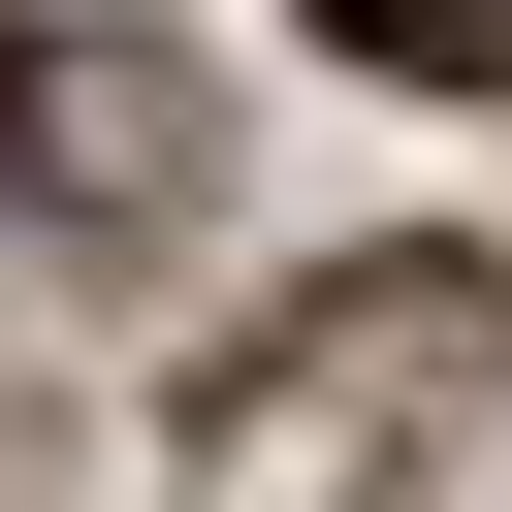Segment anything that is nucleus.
<instances>
[{
  "label": "nucleus",
  "mask_w": 512,
  "mask_h": 512,
  "mask_svg": "<svg viewBox=\"0 0 512 512\" xmlns=\"http://www.w3.org/2000/svg\"><path fill=\"white\" fill-rule=\"evenodd\" d=\"M192 192H224V64H192L160 0H0V224L160 256Z\"/></svg>",
  "instance_id": "obj_1"
},
{
  "label": "nucleus",
  "mask_w": 512,
  "mask_h": 512,
  "mask_svg": "<svg viewBox=\"0 0 512 512\" xmlns=\"http://www.w3.org/2000/svg\"><path fill=\"white\" fill-rule=\"evenodd\" d=\"M352 96H512V0H288Z\"/></svg>",
  "instance_id": "obj_2"
}]
</instances>
